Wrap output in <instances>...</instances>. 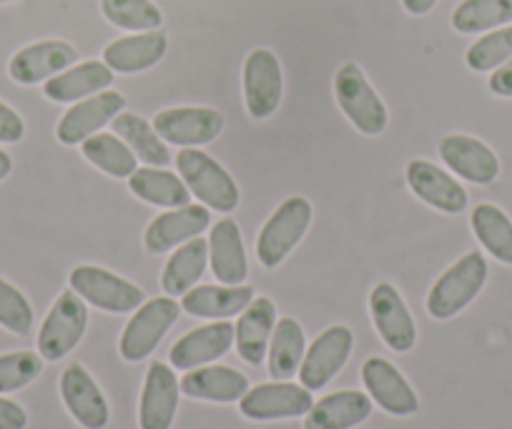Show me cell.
Wrapping results in <instances>:
<instances>
[{
	"label": "cell",
	"mask_w": 512,
	"mask_h": 429,
	"mask_svg": "<svg viewBox=\"0 0 512 429\" xmlns=\"http://www.w3.org/2000/svg\"><path fill=\"white\" fill-rule=\"evenodd\" d=\"M176 171L181 181L189 186L191 196L201 201L206 209L219 211V214H231L239 206V186L231 179L229 171L196 146H186L176 154Z\"/></svg>",
	"instance_id": "7a4b0ae2"
},
{
	"label": "cell",
	"mask_w": 512,
	"mask_h": 429,
	"mask_svg": "<svg viewBox=\"0 0 512 429\" xmlns=\"http://www.w3.org/2000/svg\"><path fill=\"white\" fill-rule=\"evenodd\" d=\"M28 427V414L13 399L0 397V429H26Z\"/></svg>",
	"instance_id": "60d3db41"
},
{
	"label": "cell",
	"mask_w": 512,
	"mask_h": 429,
	"mask_svg": "<svg viewBox=\"0 0 512 429\" xmlns=\"http://www.w3.org/2000/svg\"><path fill=\"white\" fill-rule=\"evenodd\" d=\"M206 229H211V209H206L204 204H186L156 216L146 226L144 246L149 254H166V251L201 236Z\"/></svg>",
	"instance_id": "d6986e66"
},
{
	"label": "cell",
	"mask_w": 512,
	"mask_h": 429,
	"mask_svg": "<svg viewBox=\"0 0 512 429\" xmlns=\"http://www.w3.org/2000/svg\"><path fill=\"white\" fill-rule=\"evenodd\" d=\"M407 184H410L412 194L417 199H422L427 206L442 211V214H460V211L467 209V201H470L465 186L455 176L425 159L410 161V166H407Z\"/></svg>",
	"instance_id": "44dd1931"
},
{
	"label": "cell",
	"mask_w": 512,
	"mask_h": 429,
	"mask_svg": "<svg viewBox=\"0 0 512 429\" xmlns=\"http://www.w3.org/2000/svg\"><path fill=\"white\" fill-rule=\"evenodd\" d=\"M154 128L171 146H204L224 131V113L211 106L164 108L154 116Z\"/></svg>",
	"instance_id": "8fae6325"
},
{
	"label": "cell",
	"mask_w": 512,
	"mask_h": 429,
	"mask_svg": "<svg viewBox=\"0 0 512 429\" xmlns=\"http://www.w3.org/2000/svg\"><path fill=\"white\" fill-rule=\"evenodd\" d=\"M304 352H307V337L297 319H277L272 342H269V377L277 382H289L302 367Z\"/></svg>",
	"instance_id": "1f68e13d"
},
{
	"label": "cell",
	"mask_w": 512,
	"mask_h": 429,
	"mask_svg": "<svg viewBox=\"0 0 512 429\" xmlns=\"http://www.w3.org/2000/svg\"><path fill=\"white\" fill-rule=\"evenodd\" d=\"M61 399L83 429H106L111 422L106 394L83 364H68L61 374Z\"/></svg>",
	"instance_id": "e0dca14e"
},
{
	"label": "cell",
	"mask_w": 512,
	"mask_h": 429,
	"mask_svg": "<svg viewBox=\"0 0 512 429\" xmlns=\"http://www.w3.org/2000/svg\"><path fill=\"white\" fill-rule=\"evenodd\" d=\"M26 136V123L21 113L0 101V143H18Z\"/></svg>",
	"instance_id": "ab89813d"
},
{
	"label": "cell",
	"mask_w": 512,
	"mask_h": 429,
	"mask_svg": "<svg viewBox=\"0 0 512 429\" xmlns=\"http://www.w3.org/2000/svg\"><path fill=\"white\" fill-rule=\"evenodd\" d=\"M88 329V307L73 289L58 294L51 312L46 314L38 332V354L46 362H61L81 344Z\"/></svg>",
	"instance_id": "52a82bcc"
},
{
	"label": "cell",
	"mask_w": 512,
	"mask_h": 429,
	"mask_svg": "<svg viewBox=\"0 0 512 429\" xmlns=\"http://www.w3.org/2000/svg\"><path fill=\"white\" fill-rule=\"evenodd\" d=\"M435 6L437 0H402V8H405L410 16H427Z\"/></svg>",
	"instance_id": "7bdbcfd3"
},
{
	"label": "cell",
	"mask_w": 512,
	"mask_h": 429,
	"mask_svg": "<svg viewBox=\"0 0 512 429\" xmlns=\"http://www.w3.org/2000/svg\"><path fill=\"white\" fill-rule=\"evenodd\" d=\"M101 13L111 26L131 33L156 31L164 26V13L154 0H101Z\"/></svg>",
	"instance_id": "d590c367"
},
{
	"label": "cell",
	"mask_w": 512,
	"mask_h": 429,
	"mask_svg": "<svg viewBox=\"0 0 512 429\" xmlns=\"http://www.w3.org/2000/svg\"><path fill=\"white\" fill-rule=\"evenodd\" d=\"M181 394L191 399H204V402L231 404L239 402L249 392V377L231 367L221 364H206V367L189 369L181 379Z\"/></svg>",
	"instance_id": "484cf974"
},
{
	"label": "cell",
	"mask_w": 512,
	"mask_h": 429,
	"mask_svg": "<svg viewBox=\"0 0 512 429\" xmlns=\"http://www.w3.org/2000/svg\"><path fill=\"white\" fill-rule=\"evenodd\" d=\"M374 402L359 389L332 392L312 404L304 419V429H354L367 422Z\"/></svg>",
	"instance_id": "d4e9b609"
},
{
	"label": "cell",
	"mask_w": 512,
	"mask_h": 429,
	"mask_svg": "<svg viewBox=\"0 0 512 429\" xmlns=\"http://www.w3.org/2000/svg\"><path fill=\"white\" fill-rule=\"evenodd\" d=\"M312 389L294 382H267L249 387L239 399V412L254 422H274V419L302 417L312 409Z\"/></svg>",
	"instance_id": "9c48e42d"
},
{
	"label": "cell",
	"mask_w": 512,
	"mask_h": 429,
	"mask_svg": "<svg viewBox=\"0 0 512 429\" xmlns=\"http://www.w3.org/2000/svg\"><path fill=\"white\" fill-rule=\"evenodd\" d=\"M11 171H13V159H11V154H8V151L0 149V181L8 179V176H11Z\"/></svg>",
	"instance_id": "ee69618b"
},
{
	"label": "cell",
	"mask_w": 512,
	"mask_h": 429,
	"mask_svg": "<svg viewBox=\"0 0 512 429\" xmlns=\"http://www.w3.org/2000/svg\"><path fill=\"white\" fill-rule=\"evenodd\" d=\"M43 362L46 359L41 354L28 352V349L0 354V394L18 392L36 382L43 372Z\"/></svg>",
	"instance_id": "74e56055"
},
{
	"label": "cell",
	"mask_w": 512,
	"mask_h": 429,
	"mask_svg": "<svg viewBox=\"0 0 512 429\" xmlns=\"http://www.w3.org/2000/svg\"><path fill=\"white\" fill-rule=\"evenodd\" d=\"M241 88H244V103L251 118L256 121L272 118L284 96L282 63L277 53L269 48H254L244 61Z\"/></svg>",
	"instance_id": "ba28073f"
},
{
	"label": "cell",
	"mask_w": 512,
	"mask_h": 429,
	"mask_svg": "<svg viewBox=\"0 0 512 429\" xmlns=\"http://www.w3.org/2000/svg\"><path fill=\"white\" fill-rule=\"evenodd\" d=\"M123 108H126V98L111 88L83 98L63 113L56 126V138L63 146H81L86 138L96 136L103 126H108Z\"/></svg>",
	"instance_id": "2e32d148"
},
{
	"label": "cell",
	"mask_w": 512,
	"mask_h": 429,
	"mask_svg": "<svg viewBox=\"0 0 512 429\" xmlns=\"http://www.w3.org/2000/svg\"><path fill=\"white\" fill-rule=\"evenodd\" d=\"M440 159L452 174L465 179L467 184L490 186L500 176V159L485 141L467 133H450L437 146Z\"/></svg>",
	"instance_id": "5bb4252c"
},
{
	"label": "cell",
	"mask_w": 512,
	"mask_h": 429,
	"mask_svg": "<svg viewBox=\"0 0 512 429\" xmlns=\"http://www.w3.org/2000/svg\"><path fill=\"white\" fill-rule=\"evenodd\" d=\"M369 314L382 342L397 354H407L417 344V324L405 299L392 284H377L369 294Z\"/></svg>",
	"instance_id": "4fadbf2b"
},
{
	"label": "cell",
	"mask_w": 512,
	"mask_h": 429,
	"mask_svg": "<svg viewBox=\"0 0 512 429\" xmlns=\"http://www.w3.org/2000/svg\"><path fill=\"white\" fill-rule=\"evenodd\" d=\"M179 314L181 304L174 297H156L141 304L121 332V357L131 364L149 359L169 329L179 322Z\"/></svg>",
	"instance_id": "8992f818"
},
{
	"label": "cell",
	"mask_w": 512,
	"mask_h": 429,
	"mask_svg": "<svg viewBox=\"0 0 512 429\" xmlns=\"http://www.w3.org/2000/svg\"><path fill=\"white\" fill-rule=\"evenodd\" d=\"M6 3H13V0H0V6H6Z\"/></svg>",
	"instance_id": "f6af8a7d"
},
{
	"label": "cell",
	"mask_w": 512,
	"mask_h": 429,
	"mask_svg": "<svg viewBox=\"0 0 512 429\" xmlns=\"http://www.w3.org/2000/svg\"><path fill=\"white\" fill-rule=\"evenodd\" d=\"M487 276H490V269H487L485 256L480 251H467L450 269L437 276L427 294V314L437 322H447L465 312L485 289Z\"/></svg>",
	"instance_id": "6da1fadb"
},
{
	"label": "cell",
	"mask_w": 512,
	"mask_h": 429,
	"mask_svg": "<svg viewBox=\"0 0 512 429\" xmlns=\"http://www.w3.org/2000/svg\"><path fill=\"white\" fill-rule=\"evenodd\" d=\"M512 58V26L495 28L477 38L465 53V63L475 73H492Z\"/></svg>",
	"instance_id": "8d00e7d4"
},
{
	"label": "cell",
	"mask_w": 512,
	"mask_h": 429,
	"mask_svg": "<svg viewBox=\"0 0 512 429\" xmlns=\"http://www.w3.org/2000/svg\"><path fill=\"white\" fill-rule=\"evenodd\" d=\"M181 384L176 379L174 367L164 362H151L146 372L144 389L139 402V427L141 429H171L176 412H179Z\"/></svg>",
	"instance_id": "ac0fdd59"
},
{
	"label": "cell",
	"mask_w": 512,
	"mask_h": 429,
	"mask_svg": "<svg viewBox=\"0 0 512 429\" xmlns=\"http://www.w3.org/2000/svg\"><path fill=\"white\" fill-rule=\"evenodd\" d=\"M68 284L83 302L108 314H131L146 302V294L141 286L103 269V266H76L68 276Z\"/></svg>",
	"instance_id": "5b68a950"
},
{
	"label": "cell",
	"mask_w": 512,
	"mask_h": 429,
	"mask_svg": "<svg viewBox=\"0 0 512 429\" xmlns=\"http://www.w3.org/2000/svg\"><path fill=\"white\" fill-rule=\"evenodd\" d=\"M490 93L500 98H512V58L507 63H502L497 71L490 73V81H487Z\"/></svg>",
	"instance_id": "b9f144b4"
},
{
	"label": "cell",
	"mask_w": 512,
	"mask_h": 429,
	"mask_svg": "<svg viewBox=\"0 0 512 429\" xmlns=\"http://www.w3.org/2000/svg\"><path fill=\"white\" fill-rule=\"evenodd\" d=\"M452 28L462 36L495 31L512 23V0H462L452 11Z\"/></svg>",
	"instance_id": "e575fe53"
},
{
	"label": "cell",
	"mask_w": 512,
	"mask_h": 429,
	"mask_svg": "<svg viewBox=\"0 0 512 429\" xmlns=\"http://www.w3.org/2000/svg\"><path fill=\"white\" fill-rule=\"evenodd\" d=\"M362 382L372 402L392 417H410L420 409L417 392L390 359L369 357L362 364Z\"/></svg>",
	"instance_id": "9a60e30c"
},
{
	"label": "cell",
	"mask_w": 512,
	"mask_h": 429,
	"mask_svg": "<svg viewBox=\"0 0 512 429\" xmlns=\"http://www.w3.org/2000/svg\"><path fill=\"white\" fill-rule=\"evenodd\" d=\"M352 347V329L344 327V324L327 327L304 352L302 367H299V382L307 389H312V392L327 387L344 369L349 354H352Z\"/></svg>",
	"instance_id": "30bf717a"
},
{
	"label": "cell",
	"mask_w": 512,
	"mask_h": 429,
	"mask_svg": "<svg viewBox=\"0 0 512 429\" xmlns=\"http://www.w3.org/2000/svg\"><path fill=\"white\" fill-rule=\"evenodd\" d=\"M334 98L349 123L364 136H379L390 123L387 106L354 61L342 63L334 73Z\"/></svg>",
	"instance_id": "3957f363"
},
{
	"label": "cell",
	"mask_w": 512,
	"mask_h": 429,
	"mask_svg": "<svg viewBox=\"0 0 512 429\" xmlns=\"http://www.w3.org/2000/svg\"><path fill=\"white\" fill-rule=\"evenodd\" d=\"M166 51H169V36L164 28H156V31L134 33V36L111 41L103 48V63L113 73L134 76V73H144L164 61Z\"/></svg>",
	"instance_id": "7402d4cb"
},
{
	"label": "cell",
	"mask_w": 512,
	"mask_h": 429,
	"mask_svg": "<svg viewBox=\"0 0 512 429\" xmlns=\"http://www.w3.org/2000/svg\"><path fill=\"white\" fill-rule=\"evenodd\" d=\"M209 266L214 271L216 281H221V284L239 286L249 276V261H246L241 229L229 216L211 224Z\"/></svg>",
	"instance_id": "cb8c5ba5"
},
{
	"label": "cell",
	"mask_w": 512,
	"mask_h": 429,
	"mask_svg": "<svg viewBox=\"0 0 512 429\" xmlns=\"http://www.w3.org/2000/svg\"><path fill=\"white\" fill-rule=\"evenodd\" d=\"M81 151L88 164H93L98 171L113 176V179H131V174H136V169H139L136 154L116 133L98 131L96 136L81 143Z\"/></svg>",
	"instance_id": "836d02e7"
},
{
	"label": "cell",
	"mask_w": 512,
	"mask_h": 429,
	"mask_svg": "<svg viewBox=\"0 0 512 429\" xmlns=\"http://www.w3.org/2000/svg\"><path fill=\"white\" fill-rule=\"evenodd\" d=\"M470 226L482 249L500 264L512 266V219L495 204H477Z\"/></svg>",
	"instance_id": "d6a6232c"
},
{
	"label": "cell",
	"mask_w": 512,
	"mask_h": 429,
	"mask_svg": "<svg viewBox=\"0 0 512 429\" xmlns=\"http://www.w3.org/2000/svg\"><path fill=\"white\" fill-rule=\"evenodd\" d=\"M76 63V46H71L68 41H58V38H48V41L28 43L21 51L13 53V58L8 61V76L18 86H38Z\"/></svg>",
	"instance_id": "7c38bea8"
},
{
	"label": "cell",
	"mask_w": 512,
	"mask_h": 429,
	"mask_svg": "<svg viewBox=\"0 0 512 429\" xmlns=\"http://www.w3.org/2000/svg\"><path fill=\"white\" fill-rule=\"evenodd\" d=\"M314 209L304 196H289L282 206H277L267 224L256 236V259L264 269H277L304 239L312 226Z\"/></svg>",
	"instance_id": "277c9868"
},
{
	"label": "cell",
	"mask_w": 512,
	"mask_h": 429,
	"mask_svg": "<svg viewBox=\"0 0 512 429\" xmlns=\"http://www.w3.org/2000/svg\"><path fill=\"white\" fill-rule=\"evenodd\" d=\"M113 86V71L103 61H83L53 76L43 86V96L53 103H78Z\"/></svg>",
	"instance_id": "4316f807"
},
{
	"label": "cell",
	"mask_w": 512,
	"mask_h": 429,
	"mask_svg": "<svg viewBox=\"0 0 512 429\" xmlns=\"http://www.w3.org/2000/svg\"><path fill=\"white\" fill-rule=\"evenodd\" d=\"M128 191L136 199L151 206H161V209H179V206L191 204V191L181 181V176L169 169H159V166L136 169V174H131L128 179Z\"/></svg>",
	"instance_id": "f546056e"
},
{
	"label": "cell",
	"mask_w": 512,
	"mask_h": 429,
	"mask_svg": "<svg viewBox=\"0 0 512 429\" xmlns=\"http://www.w3.org/2000/svg\"><path fill=\"white\" fill-rule=\"evenodd\" d=\"M33 307L21 289L0 279V327L16 337H28L33 329Z\"/></svg>",
	"instance_id": "f35d334b"
},
{
	"label": "cell",
	"mask_w": 512,
	"mask_h": 429,
	"mask_svg": "<svg viewBox=\"0 0 512 429\" xmlns=\"http://www.w3.org/2000/svg\"><path fill=\"white\" fill-rule=\"evenodd\" d=\"M206 266H209V241L196 236V239L176 246V251L169 256L164 271H161V289L166 292V297L176 299L191 292L196 281L204 276Z\"/></svg>",
	"instance_id": "f1b7e54d"
},
{
	"label": "cell",
	"mask_w": 512,
	"mask_h": 429,
	"mask_svg": "<svg viewBox=\"0 0 512 429\" xmlns=\"http://www.w3.org/2000/svg\"><path fill=\"white\" fill-rule=\"evenodd\" d=\"M254 299V289L251 286H194L191 292L181 297V309L191 317L199 319H229L244 312Z\"/></svg>",
	"instance_id": "83f0119b"
},
{
	"label": "cell",
	"mask_w": 512,
	"mask_h": 429,
	"mask_svg": "<svg viewBox=\"0 0 512 429\" xmlns=\"http://www.w3.org/2000/svg\"><path fill=\"white\" fill-rule=\"evenodd\" d=\"M274 327H277V307L269 297H254L249 307L239 314L236 322V352L251 367L267 359L269 342H272Z\"/></svg>",
	"instance_id": "603a6c76"
},
{
	"label": "cell",
	"mask_w": 512,
	"mask_h": 429,
	"mask_svg": "<svg viewBox=\"0 0 512 429\" xmlns=\"http://www.w3.org/2000/svg\"><path fill=\"white\" fill-rule=\"evenodd\" d=\"M234 337H236L234 324L219 322V319L211 324H204V327L191 329L189 334H184V337L171 347L169 352L171 367L189 372V369L206 367V364L211 362H219V359L226 357L229 349L234 347Z\"/></svg>",
	"instance_id": "ffe728a7"
},
{
	"label": "cell",
	"mask_w": 512,
	"mask_h": 429,
	"mask_svg": "<svg viewBox=\"0 0 512 429\" xmlns=\"http://www.w3.org/2000/svg\"><path fill=\"white\" fill-rule=\"evenodd\" d=\"M111 126L113 131H116V136L128 143V149L134 151L136 159L144 161L146 166H159V169H164V166H169L171 159H174L164 138L156 133L154 123L141 118L139 113L121 111L113 118Z\"/></svg>",
	"instance_id": "4dcf8cb0"
}]
</instances>
